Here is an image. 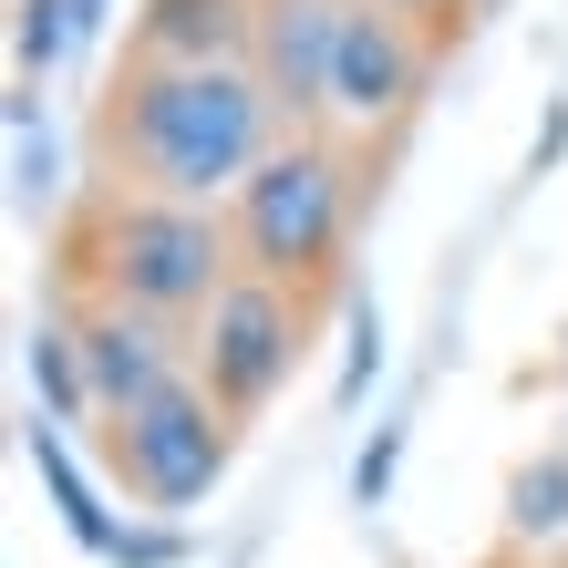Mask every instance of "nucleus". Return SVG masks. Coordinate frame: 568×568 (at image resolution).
<instances>
[{"label": "nucleus", "instance_id": "obj_1", "mask_svg": "<svg viewBox=\"0 0 568 568\" xmlns=\"http://www.w3.org/2000/svg\"><path fill=\"white\" fill-rule=\"evenodd\" d=\"M290 135L270 83L248 62H155L124 52L114 83L93 93V165L104 186H145V196H239L258 176V155Z\"/></svg>", "mask_w": 568, "mask_h": 568}, {"label": "nucleus", "instance_id": "obj_2", "mask_svg": "<svg viewBox=\"0 0 568 568\" xmlns=\"http://www.w3.org/2000/svg\"><path fill=\"white\" fill-rule=\"evenodd\" d=\"M62 258H73V280L93 300H124V311H155V321L196 331V311L239 280V227H217V207H196V196L93 186Z\"/></svg>", "mask_w": 568, "mask_h": 568}, {"label": "nucleus", "instance_id": "obj_3", "mask_svg": "<svg viewBox=\"0 0 568 568\" xmlns=\"http://www.w3.org/2000/svg\"><path fill=\"white\" fill-rule=\"evenodd\" d=\"M227 227H239V270L290 280L300 300L342 280V227H352V165L321 135H280L258 155V176L227 196Z\"/></svg>", "mask_w": 568, "mask_h": 568}, {"label": "nucleus", "instance_id": "obj_4", "mask_svg": "<svg viewBox=\"0 0 568 568\" xmlns=\"http://www.w3.org/2000/svg\"><path fill=\"white\" fill-rule=\"evenodd\" d=\"M227 445H239V414H227L196 373H176L165 393L104 414V465H114V486L135 496V507H155V517L207 507V496L227 486Z\"/></svg>", "mask_w": 568, "mask_h": 568}, {"label": "nucleus", "instance_id": "obj_5", "mask_svg": "<svg viewBox=\"0 0 568 568\" xmlns=\"http://www.w3.org/2000/svg\"><path fill=\"white\" fill-rule=\"evenodd\" d=\"M186 342H196V383H207L239 424H258L280 404V383L300 373V352H311V300H300L290 280L239 270L207 311H196Z\"/></svg>", "mask_w": 568, "mask_h": 568}, {"label": "nucleus", "instance_id": "obj_6", "mask_svg": "<svg viewBox=\"0 0 568 568\" xmlns=\"http://www.w3.org/2000/svg\"><path fill=\"white\" fill-rule=\"evenodd\" d=\"M424 31L404 11H383V0H352L342 21V62H331V124H352V135H373V124H404L424 104Z\"/></svg>", "mask_w": 568, "mask_h": 568}, {"label": "nucleus", "instance_id": "obj_7", "mask_svg": "<svg viewBox=\"0 0 568 568\" xmlns=\"http://www.w3.org/2000/svg\"><path fill=\"white\" fill-rule=\"evenodd\" d=\"M342 21H352V0H258V21H248V73L270 83V104H280L290 135H321L331 124Z\"/></svg>", "mask_w": 568, "mask_h": 568}, {"label": "nucleus", "instance_id": "obj_8", "mask_svg": "<svg viewBox=\"0 0 568 568\" xmlns=\"http://www.w3.org/2000/svg\"><path fill=\"white\" fill-rule=\"evenodd\" d=\"M73 342H83V373H93V404H104V414L145 404V393H165L186 373V362H176V321L124 311V300H93V311L73 321ZM104 414H93V424H104Z\"/></svg>", "mask_w": 568, "mask_h": 568}, {"label": "nucleus", "instance_id": "obj_9", "mask_svg": "<svg viewBox=\"0 0 568 568\" xmlns=\"http://www.w3.org/2000/svg\"><path fill=\"white\" fill-rule=\"evenodd\" d=\"M248 21H258V0H145L135 52H155V62H248Z\"/></svg>", "mask_w": 568, "mask_h": 568}, {"label": "nucleus", "instance_id": "obj_10", "mask_svg": "<svg viewBox=\"0 0 568 568\" xmlns=\"http://www.w3.org/2000/svg\"><path fill=\"white\" fill-rule=\"evenodd\" d=\"M31 465H42V486H52L62 538H73V548H93V558H114V538H124V527L104 517V496H93V476L73 465V445H62V424H52V414L31 424Z\"/></svg>", "mask_w": 568, "mask_h": 568}, {"label": "nucleus", "instance_id": "obj_11", "mask_svg": "<svg viewBox=\"0 0 568 568\" xmlns=\"http://www.w3.org/2000/svg\"><path fill=\"white\" fill-rule=\"evenodd\" d=\"M21 373H31V393H42V414H52V424H93V414H104V404H93V373H83L73 321H31Z\"/></svg>", "mask_w": 568, "mask_h": 568}, {"label": "nucleus", "instance_id": "obj_12", "mask_svg": "<svg viewBox=\"0 0 568 568\" xmlns=\"http://www.w3.org/2000/svg\"><path fill=\"white\" fill-rule=\"evenodd\" d=\"M558 527H568V445H548L538 465H517V476H507V538H558Z\"/></svg>", "mask_w": 568, "mask_h": 568}, {"label": "nucleus", "instance_id": "obj_13", "mask_svg": "<svg viewBox=\"0 0 568 568\" xmlns=\"http://www.w3.org/2000/svg\"><path fill=\"white\" fill-rule=\"evenodd\" d=\"M11 52H21V73H31V83H42L62 52H83L73 0H11Z\"/></svg>", "mask_w": 568, "mask_h": 568}, {"label": "nucleus", "instance_id": "obj_14", "mask_svg": "<svg viewBox=\"0 0 568 568\" xmlns=\"http://www.w3.org/2000/svg\"><path fill=\"white\" fill-rule=\"evenodd\" d=\"M62 176H52V135H42V93H11V196H21V207H42V196H52Z\"/></svg>", "mask_w": 568, "mask_h": 568}, {"label": "nucleus", "instance_id": "obj_15", "mask_svg": "<svg viewBox=\"0 0 568 568\" xmlns=\"http://www.w3.org/2000/svg\"><path fill=\"white\" fill-rule=\"evenodd\" d=\"M393 465H404V424H383L373 445H362V465H352V507H383V496H393Z\"/></svg>", "mask_w": 568, "mask_h": 568}, {"label": "nucleus", "instance_id": "obj_16", "mask_svg": "<svg viewBox=\"0 0 568 568\" xmlns=\"http://www.w3.org/2000/svg\"><path fill=\"white\" fill-rule=\"evenodd\" d=\"M373 373H383V311L362 300V311H352V362H342V404H362Z\"/></svg>", "mask_w": 568, "mask_h": 568}, {"label": "nucleus", "instance_id": "obj_17", "mask_svg": "<svg viewBox=\"0 0 568 568\" xmlns=\"http://www.w3.org/2000/svg\"><path fill=\"white\" fill-rule=\"evenodd\" d=\"M176 558H186L176 527H124V538H114V568H176Z\"/></svg>", "mask_w": 568, "mask_h": 568}, {"label": "nucleus", "instance_id": "obj_18", "mask_svg": "<svg viewBox=\"0 0 568 568\" xmlns=\"http://www.w3.org/2000/svg\"><path fill=\"white\" fill-rule=\"evenodd\" d=\"M73 21H83V42H93V31L114 21V0H73Z\"/></svg>", "mask_w": 568, "mask_h": 568}, {"label": "nucleus", "instance_id": "obj_19", "mask_svg": "<svg viewBox=\"0 0 568 568\" xmlns=\"http://www.w3.org/2000/svg\"><path fill=\"white\" fill-rule=\"evenodd\" d=\"M383 11H404V21H434V11H455V0H383Z\"/></svg>", "mask_w": 568, "mask_h": 568}]
</instances>
